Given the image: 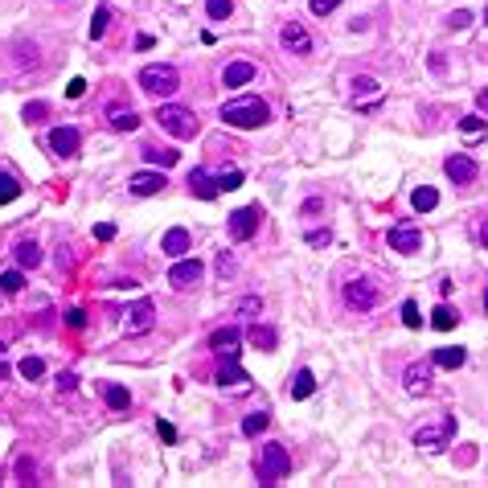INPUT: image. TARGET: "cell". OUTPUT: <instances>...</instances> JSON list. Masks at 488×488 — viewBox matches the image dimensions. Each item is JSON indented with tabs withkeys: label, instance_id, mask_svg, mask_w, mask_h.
<instances>
[{
	"label": "cell",
	"instance_id": "obj_44",
	"mask_svg": "<svg viewBox=\"0 0 488 488\" xmlns=\"http://www.w3.org/2000/svg\"><path fill=\"white\" fill-rule=\"evenodd\" d=\"M156 431H160L165 444H177V427H173V423H156Z\"/></svg>",
	"mask_w": 488,
	"mask_h": 488
},
{
	"label": "cell",
	"instance_id": "obj_18",
	"mask_svg": "<svg viewBox=\"0 0 488 488\" xmlns=\"http://www.w3.org/2000/svg\"><path fill=\"white\" fill-rule=\"evenodd\" d=\"M169 180H165V173H132V180H128V189H132L135 197H152V193H160Z\"/></svg>",
	"mask_w": 488,
	"mask_h": 488
},
{
	"label": "cell",
	"instance_id": "obj_22",
	"mask_svg": "<svg viewBox=\"0 0 488 488\" xmlns=\"http://www.w3.org/2000/svg\"><path fill=\"white\" fill-rule=\"evenodd\" d=\"M287 390H292V398H312V390H316V378H312V369H300V373L287 382Z\"/></svg>",
	"mask_w": 488,
	"mask_h": 488
},
{
	"label": "cell",
	"instance_id": "obj_35",
	"mask_svg": "<svg viewBox=\"0 0 488 488\" xmlns=\"http://www.w3.org/2000/svg\"><path fill=\"white\" fill-rule=\"evenodd\" d=\"M485 119H480V115H464V119H460V132L468 135V140H476V135H485Z\"/></svg>",
	"mask_w": 488,
	"mask_h": 488
},
{
	"label": "cell",
	"instance_id": "obj_31",
	"mask_svg": "<svg viewBox=\"0 0 488 488\" xmlns=\"http://www.w3.org/2000/svg\"><path fill=\"white\" fill-rule=\"evenodd\" d=\"M107 21H111V8H107V4H99V8H94V17H90V37H94V42L107 33Z\"/></svg>",
	"mask_w": 488,
	"mask_h": 488
},
{
	"label": "cell",
	"instance_id": "obj_49",
	"mask_svg": "<svg viewBox=\"0 0 488 488\" xmlns=\"http://www.w3.org/2000/svg\"><path fill=\"white\" fill-rule=\"evenodd\" d=\"M218 271H222V275H226V271H234V259H230L226 251H222V259H218Z\"/></svg>",
	"mask_w": 488,
	"mask_h": 488
},
{
	"label": "cell",
	"instance_id": "obj_30",
	"mask_svg": "<svg viewBox=\"0 0 488 488\" xmlns=\"http://www.w3.org/2000/svg\"><path fill=\"white\" fill-rule=\"evenodd\" d=\"M455 320H460V312H451L447 304H439V308L431 312V324H435L439 333H447V328H455Z\"/></svg>",
	"mask_w": 488,
	"mask_h": 488
},
{
	"label": "cell",
	"instance_id": "obj_32",
	"mask_svg": "<svg viewBox=\"0 0 488 488\" xmlns=\"http://www.w3.org/2000/svg\"><path fill=\"white\" fill-rule=\"evenodd\" d=\"M17 197H21V185H17V177L0 173V205H8V201H17Z\"/></svg>",
	"mask_w": 488,
	"mask_h": 488
},
{
	"label": "cell",
	"instance_id": "obj_11",
	"mask_svg": "<svg viewBox=\"0 0 488 488\" xmlns=\"http://www.w3.org/2000/svg\"><path fill=\"white\" fill-rule=\"evenodd\" d=\"M345 300L353 304V308H373L378 304V287H373V279H353V283H345Z\"/></svg>",
	"mask_w": 488,
	"mask_h": 488
},
{
	"label": "cell",
	"instance_id": "obj_51",
	"mask_svg": "<svg viewBox=\"0 0 488 488\" xmlns=\"http://www.w3.org/2000/svg\"><path fill=\"white\" fill-rule=\"evenodd\" d=\"M480 107H485V111H488V87L480 90Z\"/></svg>",
	"mask_w": 488,
	"mask_h": 488
},
{
	"label": "cell",
	"instance_id": "obj_12",
	"mask_svg": "<svg viewBox=\"0 0 488 488\" xmlns=\"http://www.w3.org/2000/svg\"><path fill=\"white\" fill-rule=\"evenodd\" d=\"M279 42H283V49H292V53H312V37L300 21H287L279 29Z\"/></svg>",
	"mask_w": 488,
	"mask_h": 488
},
{
	"label": "cell",
	"instance_id": "obj_20",
	"mask_svg": "<svg viewBox=\"0 0 488 488\" xmlns=\"http://www.w3.org/2000/svg\"><path fill=\"white\" fill-rule=\"evenodd\" d=\"M406 390L410 394H427L431 390V365H406Z\"/></svg>",
	"mask_w": 488,
	"mask_h": 488
},
{
	"label": "cell",
	"instance_id": "obj_14",
	"mask_svg": "<svg viewBox=\"0 0 488 488\" xmlns=\"http://www.w3.org/2000/svg\"><path fill=\"white\" fill-rule=\"evenodd\" d=\"M160 251H165V255H169V259H185V255H189V251H193V238H189V230H169V234H165V238H160Z\"/></svg>",
	"mask_w": 488,
	"mask_h": 488
},
{
	"label": "cell",
	"instance_id": "obj_36",
	"mask_svg": "<svg viewBox=\"0 0 488 488\" xmlns=\"http://www.w3.org/2000/svg\"><path fill=\"white\" fill-rule=\"evenodd\" d=\"M205 12H210V21H226L234 12V4L230 0H205Z\"/></svg>",
	"mask_w": 488,
	"mask_h": 488
},
{
	"label": "cell",
	"instance_id": "obj_53",
	"mask_svg": "<svg viewBox=\"0 0 488 488\" xmlns=\"http://www.w3.org/2000/svg\"><path fill=\"white\" fill-rule=\"evenodd\" d=\"M0 357H4V345H0Z\"/></svg>",
	"mask_w": 488,
	"mask_h": 488
},
{
	"label": "cell",
	"instance_id": "obj_6",
	"mask_svg": "<svg viewBox=\"0 0 488 488\" xmlns=\"http://www.w3.org/2000/svg\"><path fill=\"white\" fill-rule=\"evenodd\" d=\"M451 435H455V414H444L435 427H419L414 431V447H431L435 451V447H447Z\"/></svg>",
	"mask_w": 488,
	"mask_h": 488
},
{
	"label": "cell",
	"instance_id": "obj_27",
	"mask_svg": "<svg viewBox=\"0 0 488 488\" xmlns=\"http://www.w3.org/2000/svg\"><path fill=\"white\" fill-rule=\"evenodd\" d=\"M267 423H271V414H267V410H255V414H246V419H242V435H251V439H255V435H263Z\"/></svg>",
	"mask_w": 488,
	"mask_h": 488
},
{
	"label": "cell",
	"instance_id": "obj_24",
	"mask_svg": "<svg viewBox=\"0 0 488 488\" xmlns=\"http://www.w3.org/2000/svg\"><path fill=\"white\" fill-rule=\"evenodd\" d=\"M135 124H140V115L132 107H111V128L115 132H135Z\"/></svg>",
	"mask_w": 488,
	"mask_h": 488
},
{
	"label": "cell",
	"instance_id": "obj_1",
	"mask_svg": "<svg viewBox=\"0 0 488 488\" xmlns=\"http://www.w3.org/2000/svg\"><path fill=\"white\" fill-rule=\"evenodd\" d=\"M267 103L263 99H255V94H246V99H230L222 103V124L230 128H238V132H251V128H263L267 124Z\"/></svg>",
	"mask_w": 488,
	"mask_h": 488
},
{
	"label": "cell",
	"instance_id": "obj_15",
	"mask_svg": "<svg viewBox=\"0 0 488 488\" xmlns=\"http://www.w3.org/2000/svg\"><path fill=\"white\" fill-rule=\"evenodd\" d=\"M238 345H242V333H238V328H218V333L210 337V349L222 353V357H238L242 353Z\"/></svg>",
	"mask_w": 488,
	"mask_h": 488
},
{
	"label": "cell",
	"instance_id": "obj_21",
	"mask_svg": "<svg viewBox=\"0 0 488 488\" xmlns=\"http://www.w3.org/2000/svg\"><path fill=\"white\" fill-rule=\"evenodd\" d=\"M410 205H414V210H419V214H431V210H435V205H439V193H435V189H431V185H419V189H414V193H410Z\"/></svg>",
	"mask_w": 488,
	"mask_h": 488
},
{
	"label": "cell",
	"instance_id": "obj_52",
	"mask_svg": "<svg viewBox=\"0 0 488 488\" xmlns=\"http://www.w3.org/2000/svg\"><path fill=\"white\" fill-rule=\"evenodd\" d=\"M485 312H488V292H485Z\"/></svg>",
	"mask_w": 488,
	"mask_h": 488
},
{
	"label": "cell",
	"instance_id": "obj_42",
	"mask_svg": "<svg viewBox=\"0 0 488 488\" xmlns=\"http://www.w3.org/2000/svg\"><path fill=\"white\" fill-rule=\"evenodd\" d=\"M45 111H49L45 103H29V107H25V119H29V124H37V119H42Z\"/></svg>",
	"mask_w": 488,
	"mask_h": 488
},
{
	"label": "cell",
	"instance_id": "obj_43",
	"mask_svg": "<svg viewBox=\"0 0 488 488\" xmlns=\"http://www.w3.org/2000/svg\"><path fill=\"white\" fill-rule=\"evenodd\" d=\"M94 238H99V242H111V238H115V226H111V222H99V226H94Z\"/></svg>",
	"mask_w": 488,
	"mask_h": 488
},
{
	"label": "cell",
	"instance_id": "obj_33",
	"mask_svg": "<svg viewBox=\"0 0 488 488\" xmlns=\"http://www.w3.org/2000/svg\"><path fill=\"white\" fill-rule=\"evenodd\" d=\"M17 369H21V378H25V382H33V378H42V373H45V361H42V357H25Z\"/></svg>",
	"mask_w": 488,
	"mask_h": 488
},
{
	"label": "cell",
	"instance_id": "obj_39",
	"mask_svg": "<svg viewBox=\"0 0 488 488\" xmlns=\"http://www.w3.org/2000/svg\"><path fill=\"white\" fill-rule=\"evenodd\" d=\"M447 25H451V29H468V25H472V12H468V8H455V12L447 17Z\"/></svg>",
	"mask_w": 488,
	"mask_h": 488
},
{
	"label": "cell",
	"instance_id": "obj_37",
	"mask_svg": "<svg viewBox=\"0 0 488 488\" xmlns=\"http://www.w3.org/2000/svg\"><path fill=\"white\" fill-rule=\"evenodd\" d=\"M402 324H406V328H419V324H423V316H419V304H414V300H406V304H402Z\"/></svg>",
	"mask_w": 488,
	"mask_h": 488
},
{
	"label": "cell",
	"instance_id": "obj_4",
	"mask_svg": "<svg viewBox=\"0 0 488 488\" xmlns=\"http://www.w3.org/2000/svg\"><path fill=\"white\" fill-rule=\"evenodd\" d=\"M135 83H140V90H148V94L169 99V94H177L180 90V74L173 70V66H144Z\"/></svg>",
	"mask_w": 488,
	"mask_h": 488
},
{
	"label": "cell",
	"instance_id": "obj_3",
	"mask_svg": "<svg viewBox=\"0 0 488 488\" xmlns=\"http://www.w3.org/2000/svg\"><path fill=\"white\" fill-rule=\"evenodd\" d=\"M156 124H160L169 135H177V140H193V135H197V115H193L189 107H173V103L156 107Z\"/></svg>",
	"mask_w": 488,
	"mask_h": 488
},
{
	"label": "cell",
	"instance_id": "obj_47",
	"mask_svg": "<svg viewBox=\"0 0 488 488\" xmlns=\"http://www.w3.org/2000/svg\"><path fill=\"white\" fill-rule=\"evenodd\" d=\"M66 320H70V328H83V324H87V316H83V312H78V308L70 312V316H66Z\"/></svg>",
	"mask_w": 488,
	"mask_h": 488
},
{
	"label": "cell",
	"instance_id": "obj_25",
	"mask_svg": "<svg viewBox=\"0 0 488 488\" xmlns=\"http://www.w3.org/2000/svg\"><path fill=\"white\" fill-rule=\"evenodd\" d=\"M246 337H251V345H255V349H263V353H271V349H275V341H279V337H275V328H267V324H255Z\"/></svg>",
	"mask_w": 488,
	"mask_h": 488
},
{
	"label": "cell",
	"instance_id": "obj_16",
	"mask_svg": "<svg viewBox=\"0 0 488 488\" xmlns=\"http://www.w3.org/2000/svg\"><path fill=\"white\" fill-rule=\"evenodd\" d=\"M218 386H230V390H246V386H251V378H246V369L238 365V357H226V365L218 369Z\"/></svg>",
	"mask_w": 488,
	"mask_h": 488
},
{
	"label": "cell",
	"instance_id": "obj_7",
	"mask_svg": "<svg viewBox=\"0 0 488 488\" xmlns=\"http://www.w3.org/2000/svg\"><path fill=\"white\" fill-rule=\"evenodd\" d=\"M152 324H156V308H152V300H140V304L128 308V316H124V333H128V337H144V333H152Z\"/></svg>",
	"mask_w": 488,
	"mask_h": 488
},
{
	"label": "cell",
	"instance_id": "obj_17",
	"mask_svg": "<svg viewBox=\"0 0 488 488\" xmlns=\"http://www.w3.org/2000/svg\"><path fill=\"white\" fill-rule=\"evenodd\" d=\"M189 193H193V197H201V201H214L222 189H218V180L210 177L205 169H193V173H189Z\"/></svg>",
	"mask_w": 488,
	"mask_h": 488
},
{
	"label": "cell",
	"instance_id": "obj_23",
	"mask_svg": "<svg viewBox=\"0 0 488 488\" xmlns=\"http://www.w3.org/2000/svg\"><path fill=\"white\" fill-rule=\"evenodd\" d=\"M464 361H468V353H464V349H455V345L435 349V365H439V369H460Z\"/></svg>",
	"mask_w": 488,
	"mask_h": 488
},
{
	"label": "cell",
	"instance_id": "obj_45",
	"mask_svg": "<svg viewBox=\"0 0 488 488\" xmlns=\"http://www.w3.org/2000/svg\"><path fill=\"white\" fill-rule=\"evenodd\" d=\"M308 242H312V246H328V242H333V234H328V230H312Z\"/></svg>",
	"mask_w": 488,
	"mask_h": 488
},
{
	"label": "cell",
	"instance_id": "obj_26",
	"mask_svg": "<svg viewBox=\"0 0 488 488\" xmlns=\"http://www.w3.org/2000/svg\"><path fill=\"white\" fill-rule=\"evenodd\" d=\"M103 398H107V406H111V410H128V406H132V394H128L124 386H111V382L103 386Z\"/></svg>",
	"mask_w": 488,
	"mask_h": 488
},
{
	"label": "cell",
	"instance_id": "obj_34",
	"mask_svg": "<svg viewBox=\"0 0 488 488\" xmlns=\"http://www.w3.org/2000/svg\"><path fill=\"white\" fill-rule=\"evenodd\" d=\"M21 287H25V275H21V271H4V275H0V292H8V296H17Z\"/></svg>",
	"mask_w": 488,
	"mask_h": 488
},
{
	"label": "cell",
	"instance_id": "obj_19",
	"mask_svg": "<svg viewBox=\"0 0 488 488\" xmlns=\"http://www.w3.org/2000/svg\"><path fill=\"white\" fill-rule=\"evenodd\" d=\"M246 83H255V66L251 62H230L222 70V87H246Z\"/></svg>",
	"mask_w": 488,
	"mask_h": 488
},
{
	"label": "cell",
	"instance_id": "obj_8",
	"mask_svg": "<svg viewBox=\"0 0 488 488\" xmlns=\"http://www.w3.org/2000/svg\"><path fill=\"white\" fill-rule=\"evenodd\" d=\"M201 275H205V267L197 263V259H177V267L169 271V283H173L177 292H189V287L201 283Z\"/></svg>",
	"mask_w": 488,
	"mask_h": 488
},
{
	"label": "cell",
	"instance_id": "obj_41",
	"mask_svg": "<svg viewBox=\"0 0 488 488\" xmlns=\"http://www.w3.org/2000/svg\"><path fill=\"white\" fill-rule=\"evenodd\" d=\"M337 4H341V0H308V8H312V12H316V17H324V12H333Z\"/></svg>",
	"mask_w": 488,
	"mask_h": 488
},
{
	"label": "cell",
	"instance_id": "obj_5",
	"mask_svg": "<svg viewBox=\"0 0 488 488\" xmlns=\"http://www.w3.org/2000/svg\"><path fill=\"white\" fill-rule=\"evenodd\" d=\"M259 222H263V210H259V205H242V210H234V214H230V238H234V242L255 238V234H259Z\"/></svg>",
	"mask_w": 488,
	"mask_h": 488
},
{
	"label": "cell",
	"instance_id": "obj_46",
	"mask_svg": "<svg viewBox=\"0 0 488 488\" xmlns=\"http://www.w3.org/2000/svg\"><path fill=\"white\" fill-rule=\"evenodd\" d=\"M83 90H87V83H83V78H74V83L66 87V94H70V99H83Z\"/></svg>",
	"mask_w": 488,
	"mask_h": 488
},
{
	"label": "cell",
	"instance_id": "obj_28",
	"mask_svg": "<svg viewBox=\"0 0 488 488\" xmlns=\"http://www.w3.org/2000/svg\"><path fill=\"white\" fill-rule=\"evenodd\" d=\"M144 160L169 169V165H177V152H173V148H144Z\"/></svg>",
	"mask_w": 488,
	"mask_h": 488
},
{
	"label": "cell",
	"instance_id": "obj_2",
	"mask_svg": "<svg viewBox=\"0 0 488 488\" xmlns=\"http://www.w3.org/2000/svg\"><path fill=\"white\" fill-rule=\"evenodd\" d=\"M259 485H275L279 476H287L292 472V451L283 444H263V451H259Z\"/></svg>",
	"mask_w": 488,
	"mask_h": 488
},
{
	"label": "cell",
	"instance_id": "obj_40",
	"mask_svg": "<svg viewBox=\"0 0 488 488\" xmlns=\"http://www.w3.org/2000/svg\"><path fill=\"white\" fill-rule=\"evenodd\" d=\"M378 90H382V87H378L373 78H353V99H357V94H378Z\"/></svg>",
	"mask_w": 488,
	"mask_h": 488
},
{
	"label": "cell",
	"instance_id": "obj_38",
	"mask_svg": "<svg viewBox=\"0 0 488 488\" xmlns=\"http://www.w3.org/2000/svg\"><path fill=\"white\" fill-rule=\"evenodd\" d=\"M238 185H242V169H230V173L218 177V189H226V193H230V189H238Z\"/></svg>",
	"mask_w": 488,
	"mask_h": 488
},
{
	"label": "cell",
	"instance_id": "obj_10",
	"mask_svg": "<svg viewBox=\"0 0 488 488\" xmlns=\"http://www.w3.org/2000/svg\"><path fill=\"white\" fill-rule=\"evenodd\" d=\"M78 148H83V135L74 128H53L49 132V152L53 156H78Z\"/></svg>",
	"mask_w": 488,
	"mask_h": 488
},
{
	"label": "cell",
	"instance_id": "obj_29",
	"mask_svg": "<svg viewBox=\"0 0 488 488\" xmlns=\"http://www.w3.org/2000/svg\"><path fill=\"white\" fill-rule=\"evenodd\" d=\"M17 263H21V267H37V263H42V246H37V242H21V246H17Z\"/></svg>",
	"mask_w": 488,
	"mask_h": 488
},
{
	"label": "cell",
	"instance_id": "obj_13",
	"mask_svg": "<svg viewBox=\"0 0 488 488\" xmlns=\"http://www.w3.org/2000/svg\"><path fill=\"white\" fill-rule=\"evenodd\" d=\"M390 251H398V255L423 251V234H419L414 226H394V230H390Z\"/></svg>",
	"mask_w": 488,
	"mask_h": 488
},
{
	"label": "cell",
	"instance_id": "obj_48",
	"mask_svg": "<svg viewBox=\"0 0 488 488\" xmlns=\"http://www.w3.org/2000/svg\"><path fill=\"white\" fill-rule=\"evenodd\" d=\"M74 382H78L74 373H62V378H58V386H62V390H74Z\"/></svg>",
	"mask_w": 488,
	"mask_h": 488
},
{
	"label": "cell",
	"instance_id": "obj_50",
	"mask_svg": "<svg viewBox=\"0 0 488 488\" xmlns=\"http://www.w3.org/2000/svg\"><path fill=\"white\" fill-rule=\"evenodd\" d=\"M480 242H485V246H488V222L480 226Z\"/></svg>",
	"mask_w": 488,
	"mask_h": 488
},
{
	"label": "cell",
	"instance_id": "obj_9",
	"mask_svg": "<svg viewBox=\"0 0 488 488\" xmlns=\"http://www.w3.org/2000/svg\"><path fill=\"white\" fill-rule=\"evenodd\" d=\"M444 173H447L451 180H455V185H472L480 169H476V160H472V156L455 152V156H447V160H444Z\"/></svg>",
	"mask_w": 488,
	"mask_h": 488
}]
</instances>
